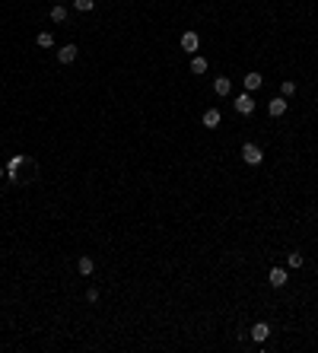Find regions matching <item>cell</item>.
Wrapping results in <instances>:
<instances>
[{
  "mask_svg": "<svg viewBox=\"0 0 318 353\" xmlns=\"http://www.w3.org/2000/svg\"><path fill=\"white\" fill-rule=\"evenodd\" d=\"M242 159L249 162V166H261V162H264V153H261V147H258V144H252V140H249V144H242Z\"/></svg>",
  "mask_w": 318,
  "mask_h": 353,
  "instance_id": "1",
  "label": "cell"
},
{
  "mask_svg": "<svg viewBox=\"0 0 318 353\" xmlns=\"http://www.w3.org/2000/svg\"><path fill=\"white\" fill-rule=\"evenodd\" d=\"M235 112H239V115H252V112H255L252 92H242V96H235Z\"/></svg>",
  "mask_w": 318,
  "mask_h": 353,
  "instance_id": "2",
  "label": "cell"
},
{
  "mask_svg": "<svg viewBox=\"0 0 318 353\" xmlns=\"http://www.w3.org/2000/svg\"><path fill=\"white\" fill-rule=\"evenodd\" d=\"M197 48H201V35H197V32H185V35H182V51L194 54Z\"/></svg>",
  "mask_w": 318,
  "mask_h": 353,
  "instance_id": "3",
  "label": "cell"
},
{
  "mask_svg": "<svg viewBox=\"0 0 318 353\" xmlns=\"http://www.w3.org/2000/svg\"><path fill=\"white\" fill-rule=\"evenodd\" d=\"M77 54H80L77 45H61V48H57V61H61V64H74Z\"/></svg>",
  "mask_w": 318,
  "mask_h": 353,
  "instance_id": "4",
  "label": "cell"
},
{
  "mask_svg": "<svg viewBox=\"0 0 318 353\" xmlns=\"http://www.w3.org/2000/svg\"><path fill=\"white\" fill-rule=\"evenodd\" d=\"M267 284H270V287H277V290H280V287H287V270H284V267H270Z\"/></svg>",
  "mask_w": 318,
  "mask_h": 353,
  "instance_id": "5",
  "label": "cell"
},
{
  "mask_svg": "<svg viewBox=\"0 0 318 353\" xmlns=\"http://www.w3.org/2000/svg\"><path fill=\"white\" fill-rule=\"evenodd\" d=\"M270 337V325L267 322H255L252 325V340H258V344H261V340H267Z\"/></svg>",
  "mask_w": 318,
  "mask_h": 353,
  "instance_id": "6",
  "label": "cell"
},
{
  "mask_svg": "<svg viewBox=\"0 0 318 353\" xmlns=\"http://www.w3.org/2000/svg\"><path fill=\"white\" fill-rule=\"evenodd\" d=\"M220 121H223V115H220L217 109H207V112L201 115V124H204V127H220Z\"/></svg>",
  "mask_w": 318,
  "mask_h": 353,
  "instance_id": "7",
  "label": "cell"
},
{
  "mask_svg": "<svg viewBox=\"0 0 318 353\" xmlns=\"http://www.w3.org/2000/svg\"><path fill=\"white\" fill-rule=\"evenodd\" d=\"M267 112L274 115V118H280V115H287V99L284 96H277V99H270L267 102Z\"/></svg>",
  "mask_w": 318,
  "mask_h": 353,
  "instance_id": "8",
  "label": "cell"
},
{
  "mask_svg": "<svg viewBox=\"0 0 318 353\" xmlns=\"http://www.w3.org/2000/svg\"><path fill=\"white\" fill-rule=\"evenodd\" d=\"M77 270H80V277H89L92 270H96V261H92L89 255H83V258H80V261H77Z\"/></svg>",
  "mask_w": 318,
  "mask_h": 353,
  "instance_id": "9",
  "label": "cell"
},
{
  "mask_svg": "<svg viewBox=\"0 0 318 353\" xmlns=\"http://www.w3.org/2000/svg\"><path fill=\"white\" fill-rule=\"evenodd\" d=\"M229 89H232V80L229 77H217L214 80V92H217V96H229Z\"/></svg>",
  "mask_w": 318,
  "mask_h": 353,
  "instance_id": "10",
  "label": "cell"
},
{
  "mask_svg": "<svg viewBox=\"0 0 318 353\" xmlns=\"http://www.w3.org/2000/svg\"><path fill=\"white\" fill-rule=\"evenodd\" d=\"M255 89H261V74H258V70L245 74V92H255Z\"/></svg>",
  "mask_w": 318,
  "mask_h": 353,
  "instance_id": "11",
  "label": "cell"
},
{
  "mask_svg": "<svg viewBox=\"0 0 318 353\" xmlns=\"http://www.w3.org/2000/svg\"><path fill=\"white\" fill-rule=\"evenodd\" d=\"M191 74H194V77L207 74V57H201V54H197V57H191Z\"/></svg>",
  "mask_w": 318,
  "mask_h": 353,
  "instance_id": "12",
  "label": "cell"
},
{
  "mask_svg": "<svg viewBox=\"0 0 318 353\" xmlns=\"http://www.w3.org/2000/svg\"><path fill=\"white\" fill-rule=\"evenodd\" d=\"M35 45H39V48H54V35L51 32H39L35 35Z\"/></svg>",
  "mask_w": 318,
  "mask_h": 353,
  "instance_id": "13",
  "label": "cell"
},
{
  "mask_svg": "<svg viewBox=\"0 0 318 353\" xmlns=\"http://www.w3.org/2000/svg\"><path fill=\"white\" fill-rule=\"evenodd\" d=\"M48 16H51V22H64V19H67V7H64V4H54Z\"/></svg>",
  "mask_w": 318,
  "mask_h": 353,
  "instance_id": "14",
  "label": "cell"
},
{
  "mask_svg": "<svg viewBox=\"0 0 318 353\" xmlns=\"http://www.w3.org/2000/svg\"><path fill=\"white\" fill-rule=\"evenodd\" d=\"M280 96L293 99V96H296V83H293V80H284V83H280Z\"/></svg>",
  "mask_w": 318,
  "mask_h": 353,
  "instance_id": "15",
  "label": "cell"
},
{
  "mask_svg": "<svg viewBox=\"0 0 318 353\" xmlns=\"http://www.w3.org/2000/svg\"><path fill=\"white\" fill-rule=\"evenodd\" d=\"M287 264H290V267H302V264H305L302 252H290V255H287Z\"/></svg>",
  "mask_w": 318,
  "mask_h": 353,
  "instance_id": "16",
  "label": "cell"
},
{
  "mask_svg": "<svg viewBox=\"0 0 318 353\" xmlns=\"http://www.w3.org/2000/svg\"><path fill=\"white\" fill-rule=\"evenodd\" d=\"M92 7H96V0H74V10H80V13H89Z\"/></svg>",
  "mask_w": 318,
  "mask_h": 353,
  "instance_id": "17",
  "label": "cell"
},
{
  "mask_svg": "<svg viewBox=\"0 0 318 353\" xmlns=\"http://www.w3.org/2000/svg\"><path fill=\"white\" fill-rule=\"evenodd\" d=\"M0 179H7V172H4V169H0Z\"/></svg>",
  "mask_w": 318,
  "mask_h": 353,
  "instance_id": "18",
  "label": "cell"
},
{
  "mask_svg": "<svg viewBox=\"0 0 318 353\" xmlns=\"http://www.w3.org/2000/svg\"><path fill=\"white\" fill-rule=\"evenodd\" d=\"M57 4H61V0H57Z\"/></svg>",
  "mask_w": 318,
  "mask_h": 353,
  "instance_id": "19",
  "label": "cell"
}]
</instances>
